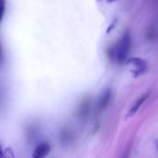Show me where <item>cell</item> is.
<instances>
[{"instance_id":"obj_1","label":"cell","mask_w":158,"mask_h":158,"mask_svg":"<svg viewBox=\"0 0 158 158\" xmlns=\"http://www.w3.org/2000/svg\"><path fill=\"white\" fill-rule=\"evenodd\" d=\"M131 36L129 31H125L112 49V57L118 63H124L131 52Z\"/></svg>"},{"instance_id":"obj_2","label":"cell","mask_w":158,"mask_h":158,"mask_svg":"<svg viewBox=\"0 0 158 158\" xmlns=\"http://www.w3.org/2000/svg\"><path fill=\"white\" fill-rule=\"evenodd\" d=\"M129 65L132 73L135 76L142 75L147 69V63L141 58H131L129 60Z\"/></svg>"},{"instance_id":"obj_3","label":"cell","mask_w":158,"mask_h":158,"mask_svg":"<svg viewBox=\"0 0 158 158\" xmlns=\"http://www.w3.org/2000/svg\"><path fill=\"white\" fill-rule=\"evenodd\" d=\"M110 99H111V91L109 89H107V90L104 91L99 97L98 104H97V109L99 112H102L106 108L107 105L110 102Z\"/></svg>"},{"instance_id":"obj_4","label":"cell","mask_w":158,"mask_h":158,"mask_svg":"<svg viewBox=\"0 0 158 158\" xmlns=\"http://www.w3.org/2000/svg\"><path fill=\"white\" fill-rule=\"evenodd\" d=\"M149 96H150V93H146V94H144L143 96L139 97V98L135 101V103L131 106V109H130V111H129V113H128L127 118H130V117L134 116V115L137 113V111L140 109V107L144 104V102L149 98Z\"/></svg>"},{"instance_id":"obj_5","label":"cell","mask_w":158,"mask_h":158,"mask_svg":"<svg viewBox=\"0 0 158 158\" xmlns=\"http://www.w3.org/2000/svg\"><path fill=\"white\" fill-rule=\"evenodd\" d=\"M50 149H51V147L47 143H42L34 149L32 156L34 158L45 157L49 154Z\"/></svg>"},{"instance_id":"obj_6","label":"cell","mask_w":158,"mask_h":158,"mask_svg":"<svg viewBox=\"0 0 158 158\" xmlns=\"http://www.w3.org/2000/svg\"><path fill=\"white\" fill-rule=\"evenodd\" d=\"M4 11H5V0H2V17L4 16Z\"/></svg>"},{"instance_id":"obj_7","label":"cell","mask_w":158,"mask_h":158,"mask_svg":"<svg viewBox=\"0 0 158 158\" xmlns=\"http://www.w3.org/2000/svg\"><path fill=\"white\" fill-rule=\"evenodd\" d=\"M107 3H113V2H115L116 0H106Z\"/></svg>"}]
</instances>
